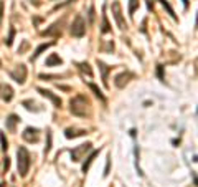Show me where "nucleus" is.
<instances>
[{
  "instance_id": "nucleus-1",
  "label": "nucleus",
  "mask_w": 198,
  "mask_h": 187,
  "mask_svg": "<svg viewBox=\"0 0 198 187\" xmlns=\"http://www.w3.org/2000/svg\"><path fill=\"white\" fill-rule=\"evenodd\" d=\"M88 108H89V99L86 98V95H76L69 101V111L74 116H86Z\"/></svg>"
},
{
  "instance_id": "nucleus-2",
  "label": "nucleus",
  "mask_w": 198,
  "mask_h": 187,
  "mask_svg": "<svg viewBox=\"0 0 198 187\" xmlns=\"http://www.w3.org/2000/svg\"><path fill=\"white\" fill-rule=\"evenodd\" d=\"M17 162H18V174L20 177H25L32 166V156L28 153V149L25 146H20L17 151Z\"/></svg>"
},
{
  "instance_id": "nucleus-3",
  "label": "nucleus",
  "mask_w": 198,
  "mask_h": 187,
  "mask_svg": "<svg viewBox=\"0 0 198 187\" xmlns=\"http://www.w3.org/2000/svg\"><path fill=\"white\" fill-rule=\"evenodd\" d=\"M69 32H71V35H73V37H76V38H83L84 37V33H86V22H84V18L81 15L74 17Z\"/></svg>"
},
{
  "instance_id": "nucleus-4",
  "label": "nucleus",
  "mask_w": 198,
  "mask_h": 187,
  "mask_svg": "<svg viewBox=\"0 0 198 187\" xmlns=\"http://www.w3.org/2000/svg\"><path fill=\"white\" fill-rule=\"evenodd\" d=\"M111 10H112V15L116 18V23H117V27L121 28V30H126L127 28V22L124 20V15H122V7L121 3L117 2V0H114L112 5H111Z\"/></svg>"
},
{
  "instance_id": "nucleus-5",
  "label": "nucleus",
  "mask_w": 198,
  "mask_h": 187,
  "mask_svg": "<svg viewBox=\"0 0 198 187\" xmlns=\"http://www.w3.org/2000/svg\"><path fill=\"white\" fill-rule=\"evenodd\" d=\"M92 149V144L91 143H86V144H79L78 148H74L71 149V161L73 162H79L81 159H84V154L86 153H89V151Z\"/></svg>"
},
{
  "instance_id": "nucleus-6",
  "label": "nucleus",
  "mask_w": 198,
  "mask_h": 187,
  "mask_svg": "<svg viewBox=\"0 0 198 187\" xmlns=\"http://www.w3.org/2000/svg\"><path fill=\"white\" fill-rule=\"evenodd\" d=\"M12 80H15L18 85H23L27 80V66L25 65H17L15 70H12V71L8 73Z\"/></svg>"
},
{
  "instance_id": "nucleus-7",
  "label": "nucleus",
  "mask_w": 198,
  "mask_h": 187,
  "mask_svg": "<svg viewBox=\"0 0 198 187\" xmlns=\"http://www.w3.org/2000/svg\"><path fill=\"white\" fill-rule=\"evenodd\" d=\"M22 138L25 139L27 143H38L40 141V129L30 126V127H27V129L22 132Z\"/></svg>"
},
{
  "instance_id": "nucleus-8",
  "label": "nucleus",
  "mask_w": 198,
  "mask_h": 187,
  "mask_svg": "<svg viewBox=\"0 0 198 187\" xmlns=\"http://www.w3.org/2000/svg\"><path fill=\"white\" fill-rule=\"evenodd\" d=\"M37 91L40 93L42 96H45V98H48L51 103L55 104V108H61V104H63V101H61V98L60 96H56V95H53L50 90H45V88H37Z\"/></svg>"
},
{
  "instance_id": "nucleus-9",
  "label": "nucleus",
  "mask_w": 198,
  "mask_h": 187,
  "mask_svg": "<svg viewBox=\"0 0 198 187\" xmlns=\"http://www.w3.org/2000/svg\"><path fill=\"white\" fill-rule=\"evenodd\" d=\"M0 98H2L3 101L10 103L12 99H13V88H12L10 85L0 83Z\"/></svg>"
},
{
  "instance_id": "nucleus-10",
  "label": "nucleus",
  "mask_w": 198,
  "mask_h": 187,
  "mask_svg": "<svg viewBox=\"0 0 198 187\" xmlns=\"http://www.w3.org/2000/svg\"><path fill=\"white\" fill-rule=\"evenodd\" d=\"M61 23H63V20L61 22H55L50 28H46L45 32H42V35L43 37H60L61 35Z\"/></svg>"
},
{
  "instance_id": "nucleus-11",
  "label": "nucleus",
  "mask_w": 198,
  "mask_h": 187,
  "mask_svg": "<svg viewBox=\"0 0 198 187\" xmlns=\"http://www.w3.org/2000/svg\"><path fill=\"white\" fill-rule=\"evenodd\" d=\"M132 78V73H129V71H122V73H119L117 76L114 78V85L117 86V88H124V86L129 83V80Z\"/></svg>"
},
{
  "instance_id": "nucleus-12",
  "label": "nucleus",
  "mask_w": 198,
  "mask_h": 187,
  "mask_svg": "<svg viewBox=\"0 0 198 187\" xmlns=\"http://www.w3.org/2000/svg\"><path fill=\"white\" fill-rule=\"evenodd\" d=\"M86 134H88L86 129H76V127H68V129H65L66 139H74V138H79V136H86Z\"/></svg>"
},
{
  "instance_id": "nucleus-13",
  "label": "nucleus",
  "mask_w": 198,
  "mask_h": 187,
  "mask_svg": "<svg viewBox=\"0 0 198 187\" xmlns=\"http://www.w3.org/2000/svg\"><path fill=\"white\" fill-rule=\"evenodd\" d=\"M20 122V118L17 114H10V116H7V121H5V126H7V129L8 131H12V132H15V129H17V124Z\"/></svg>"
},
{
  "instance_id": "nucleus-14",
  "label": "nucleus",
  "mask_w": 198,
  "mask_h": 187,
  "mask_svg": "<svg viewBox=\"0 0 198 187\" xmlns=\"http://www.w3.org/2000/svg\"><path fill=\"white\" fill-rule=\"evenodd\" d=\"M96 63H97V66H99V70H101V73H102V83H104V86L107 88V86H109V85H107V75H109V71H111L112 68L107 66L106 63H102L101 60H97Z\"/></svg>"
},
{
  "instance_id": "nucleus-15",
  "label": "nucleus",
  "mask_w": 198,
  "mask_h": 187,
  "mask_svg": "<svg viewBox=\"0 0 198 187\" xmlns=\"http://www.w3.org/2000/svg\"><path fill=\"white\" fill-rule=\"evenodd\" d=\"M53 45H55V42H50V43H42V45H40L37 50H35V53L30 56V61H35V60H37V58H38L40 55L43 53V51H46V50L50 48V46H53Z\"/></svg>"
},
{
  "instance_id": "nucleus-16",
  "label": "nucleus",
  "mask_w": 198,
  "mask_h": 187,
  "mask_svg": "<svg viewBox=\"0 0 198 187\" xmlns=\"http://www.w3.org/2000/svg\"><path fill=\"white\" fill-rule=\"evenodd\" d=\"M60 65H63V60L60 58V55L51 53L48 58H46V66H60Z\"/></svg>"
},
{
  "instance_id": "nucleus-17",
  "label": "nucleus",
  "mask_w": 198,
  "mask_h": 187,
  "mask_svg": "<svg viewBox=\"0 0 198 187\" xmlns=\"http://www.w3.org/2000/svg\"><path fill=\"white\" fill-rule=\"evenodd\" d=\"M97 154H99V151H92V153H91L88 157H86V161H84V164H83V172H84V174L89 171V167H91L92 162H94V157H96Z\"/></svg>"
},
{
  "instance_id": "nucleus-18",
  "label": "nucleus",
  "mask_w": 198,
  "mask_h": 187,
  "mask_svg": "<svg viewBox=\"0 0 198 187\" xmlns=\"http://www.w3.org/2000/svg\"><path fill=\"white\" fill-rule=\"evenodd\" d=\"M22 104H23V106H25L28 111H33V113H40V111H42V108H40L38 104L33 101V99H25Z\"/></svg>"
},
{
  "instance_id": "nucleus-19",
  "label": "nucleus",
  "mask_w": 198,
  "mask_h": 187,
  "mask_svg": "<svg viewBox=\"0 0 198 187\" xmlns=\"http://www.w3.org/2000/svg\"><path fill=\"white\" fill-rule=\"evenodd\" d=\"M76 66H78V70H79V71H83L84 75H88L89 78H92V70H91V66H89V63H88V61H81V63H76Z\"/></svg>"
},
{
  "instance_id": "nucleus-20",
  "label": "nucleus",
  "mask_w": 198,
  "mask_h": 187,
  "mask_svg": "<svg viewBox=\"0 0 198 187\" xmlns=\"http://www.w3.org/2000/svg\"><path fill=\"white\" fill-rule=\"evenodd\" d=\"M112 32V28L109 25V20H107V15L102 13V23H101V33L106 35V33H111Z\"/></svg>"
},
{
  "instance_id": "nucleus-21",
  "label": "nucleus",
  "mask_w": 198,
  "mask_h": 187,
  "mask_svg": "<svg viewBox=\"0 0 198 187\" xmlns=\"http://www.w3.org/2000/svg\"><path fill=\"white\" fill-rule=\"evenodd\" d=\"M159 2H160L162 5H164V8H167V12H168V15H170V17H172V18H173V20H175V22H178V18H177V15H175V10H173V8H172V5H170V3H168V2H167V0H159Z\"/></svg>"
},
{
  "instance_id": "nucleus-22",
  "label": "nucleus",
  "mask_w": 198,
  "mask_h": 187,
  "mask_svg": "<svg viewBox=\"0 0 198 187\" xmlns=\"http://www.w3.org/2000/svg\"><path fill=\"white\" fill-rule=\"evenodd\" d=\"M88 86H89V90H91V91H94V95H96V96H97L99 99H101V101H102V103H106V96H104V95H102V91H101V90H99V88H97V86H96V85H92V83H89Z\"/></svg>"
},
{
  "instance_id": "nucleus-23",
  "label": "nucleus",
  "mask_w": 198,
  "mask_h": 187,
  "mask_svg": "<svg viewBox=\"0 0 198 187\" xmlns=\"http://www.w3.org/2000/svg\"><path fill=\"white\" fill-rule=\"evenodd\" d=\"M51 141H53V136H51V131H46V146H45V154H48L51 151Z\"/></svg>"
},
{
  "instance_id": "nucleus-24",
  "label": "nucleus",
  "mask_w": 198,
  "mask_h": 187,
  "mask_svg": "<svg viewBox=\"0 0 198 187\" xmlns=\"http://www.w3.org/2000/svg\"><path fill=\"white\" fill-rule=\"evenodd\" d=\"M139 8V0H129V15L134 17V12Z\"/></svg>"
},
{
  "instance_id": "nucleus-25",
  "label": "nucleus",
  "mask_w": 198,
  "mask_h": 187,
  "mask_svg": "<svg viewBox=\"0 0 198 187\" xmlns=\"http://www.w3.org/2000/svg\"><path fill=\"white\" fill-rule=\"evenodd\" d=\"M13 38H15V28L12 27V28H10V33H8V37L5 38V45H7V46H12V43H13Z\"/></svg>"
},
{
  "instance_id": "nucleus-26",
  "label": "nucleus",
  "mask_w": 198,
  "mask_h": 187,
  "mask_svg": "<svg viewBox=\"0 0 198 187\" xmlns=\"http://www.w3.org/2000/svg\"><path fill=\"white\" fill-rule=\"evenodd\" d=\"M0 148H2V151H7V148H8V141L5 138V132H2V131H0Z\"/></svg>"
},
{
  "instance_id": "nucleus-27",
  "label": "nucleus",
  "mask_w": 198,
  "mask_h": 187,
  "mask_svg": "<svg viewBox=\"0 0 198 187\" xmlns=\"http://www.w3.org/2000/svg\"><path fill=\"white\" fill-rule=\"evenodd\" d=\"M3 12H5V2L0 0V25H2V22H3Z\"/></svg>"
},
{
  "instance_id": "nucleus-28",
  "label": "nucleus",
  "mask_w": 198,
  "mask_h": 187,
  "mask_svg": "<svg viewBox=\"0 0 198 187\" xmlns=\"http://www.w3.org/2000/svg\"><path fill=\"white\" fill-rule=\"evenodd\" d=\"M157 75H159V80H160V81H165V80H164V66H162V65L157 66Z\"/></svg>"
},
{
  "instance_id": "nucleus-29",
  "label": "nucleus",
  "mask_w": 198,
  "mask_h": 187,
  "mask_svg": "<svg viewBox=\"0 0 198 187\" xmlns=\"http://www.w3.org/2000/svg\"><path fill=\"white\" fill-rule=\"evenodd\" d=\"M109 167H111V156H107V161H106V169H104V177L109 174Z\"/></svg>"
},
{
  "instance_id": "nucleus-30",
  "label": "nucleus",
  "mask_w": 198,
  "mask_h": 187,
  "mask_svg": "<svg viewBox=\"0 0 198 187\" xmlns=\"http://www.w3.org/2000/svg\"><path fill=\"white\" fill-rule=\"evenodd\" d=\"M89 23H94V7H89Z\"/></svg>"
},
{
  "instance_id": "nucleus-31",
  "label": "nucleus",
  "mask_w": 198,
  "mask_h": 187,
  "mask_svg": "<svg viewBox=\"0 0 198 187\" xmlns=\"http://www.w3.org/2000/svg\"><path fill=\"white\" fill-rule=\"evenodd\" d=\"M3 169H5V172L10 169V157H5L3 159Z\"/></svg>"
},
{
  "instance_id": "nucleus-32",
  "label": "nucleus",
  "mask_w": 198,
  "mask_h": 187,
  "mask_svg": "<svg viewBox=\"0 0 198 187\" xmlns=\"http://www.w3.org/2000/svg\"><path fill=\"white\" fill-rule=\"evenodd\" d=\"M28 48V42H27V40H25V42H23V45L20 46V48H18V53H23V51H25Z\"/></svg>"
},
{
  "instance_id": "nucleus-33",
  "label": "nucleus",
  "mask_w": 198,
  "mask_h": 187,
  "mask_svg": "<svg viewBox=\"0 0 198 187\" xmlns=\"http://www.w3.org/2000/svg\"><path fill=\"white\" fill-rule=\"evenodd\" d=\"M71 2H74V0H66V2H63V3H60V5H56V7H55V10H58V8H63V7H65V5L71 3Z\"/></svg>"
},
{
  "instance_id": "nucleus-34",
  "label": "nucleus",
  "mask_w": 198,
  "mask_h": 187,
  "mask_svg": "<svg viewBox=\"0 0 198 187\" xmlns=\"http://www.w3.org/2000/svg\"><path fill=\"white\" fill-rule=\"evenodd\" d=\"M58 88L63 91H71V86H66V85H58Z\"/></svg>"
},
{
  "instance_id": "nucleus-35",
  "label": "nucleus",
  "mask_w": 198,
  "mask_h": 187,
  "mask_svg": "<svg viewBox=\"0 0 198 187\" xmlns=\"http://www.w3.org/2000/svg\"><path fill=\"white\" fill-rule=\"evenodd\" d=\"M147 8L149 10H154V2H152V0H147Z\"/></svg>"
},
{
  "instance_id": "nucleus-36",
  "label": "nucleus",
  "mask_w": 198,
  "mask_h": 187,
  "mask_svg": "<svg viewBox=\"0 0 198 187\" xmlns=\"http://www.w3.org/2000/svg\"><path fill=\"white\" fill-rule=\"evenodd\" d=\"M182 2H183V7L188 8V0H182Z\"/></svg>"
},
{
  "instance_id": "nucleus-37",
  "label": "nucleus",
  "mask_w": 198,
  "mask_h": 187,
  "mask_svg": "<svg viewBox=\"0 0 198 187\" xmlns=\"http://www.w3.org/2000/svg\"><path fill=\"white\" fill-rule=\"evenodd\" d=\"M0 187H5V182H2V184H0Z\"/></svg>"
},
{
  "instance_id": "nucleus-38",
  "label": "nucleus",
  "mask_w": 198,
  "mask_h": 187,
  "mask_svg": "<svg viewBox=\"0 0 198 187\" xmlns=\"http://www.w3.org/2000/svg\"><path fill=\"white\" fill-rule=\"evenodd\" d=\"M0 68H2V61H0Z\"/></svg>"
},
{
  "instance_id": "nucleus-39",
  "label": "nucleus",
  "mask_w": 198,
  "mask_h": 187,
  "mask_svg": "<svg viewBox=\"0 0 198 187\" xmlns=\"http://www.w3.org/2000/svg\"><path fill=\"white\" fill-rule=\"evenodd\" d=\"M196 113H198V111H196Z\"/></svg>"
}]
</instances>
